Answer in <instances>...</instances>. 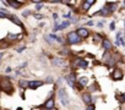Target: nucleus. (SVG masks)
Listing matches in <instances>:
<instances>
[{"label":"nucleus","instance_id":"0eeeda50","mask_svg":"<svg viewBox=\"0 0 125 110\" xmlns=\"http://www.w3.org/2000/svg\"><path fill=\"white\" fill-rule=\"evenodd\" d=\"M54 106H55V103H54V98L53 97H50L45 103H44V108L47 109V110H52V109H54Z\"/></svg>","mask_w":125,"mask_h":110},{"label":"nucleus","instance_id":"473e14b6","mask_svg":"<svg viewBox=\"0 0 125 110\" xmlns=\"http://www.w3.org/2000/svg\"><path fill=\"white\" fill-rule=\"evenodd\" d=\"M52 110H55V109H52Z\"/></svg>","mask_w":125,"mask_h":110},{"label":"nucleus","instance_id":"c756f323","mask_svg":"<svg viewBox=\"0 0 125 110\" xmlns=\"http://www.w3.org/2000/svg\"><path fill=\"white\" fill-rule=\"evenodd\" d=\"M41 9H42V4H39V5H38V6L36 8V10H38V11H39Z\"/></svg>","mask_w":125,"mask_h":110},{"label":"nucleus","instance_id":"4be33fe9","mask_svg":"<svg viewBox=\"0 0 125 110\" xmlns=\"http://www.w3.org/2000/svg\"><path fill=\"white\" fill-rule=\"evenodd\" d=\"M86 3H87L88 5H93L96 1H94V0H86Z\"/></svg>","mask_w":125,"mask_h":110},{"label":"nucleus","instance_id":"f257e3e1","mask_svg":"<svg viewBox=\"0 0 125 110\" xmlns=\"http://www.w3.org/2000/svg\"><path fill=\"white\" fill-rule=\"evenodd\" d=\"M58 97H59V100H60V103H61L62 105H64V106H69L70 99H69V95H68V92H66L65 88H62V87L59 88V91H58Z\"/></svg>","mask_w":125,"mask_h":110},{"label":"nucleus","instance_id":"1a4fd4ad","mask_svg":"<svg viewBox=\"0 0 125 110\" xmlns=\"http://www.w3.org/2000/svg\"><path fill=\"white\" fill-rule=\"evenodd\" d=\"M76 33H77V36H79L80 38H86V37H88V31H87L85 27L79 28V29L76 31Z\"/></svg>","mask_w":125,"mask_h":110},{"label":"nucleus","instance_id":"ddd939ff","mask_svg":"<svg viewBox=\"0 0 125 110\" xmlns=\"http://www.w3.org/2000/svg\"><path fill=\"white\" fill-rule=\"evenodd\" d=\"M82 100H83V103L85 104H87V105H90V104H92V98H91V95L90 94H83L82 95Z\"/></svg>","mask_w":125,"mask_h":110},{"label":"nucleus","instance_id":"6e6552de","mask_svg":"<svg viewBox=\"0 0 125 110\" xmlns=\"http://www.w3.org/2000/svg\"><path fill=\"white\" fill-rule=\"evenodd\" d=\"M43 83H44L43 81H31V82H28V88H31V89H36V88L43 86Z\"/></svg>","mask_w":125,"mask_h":110},{"label":"nucleus","instance_id":"9d476101","mask_svg":"<svg viewBox=\"0 0 125 110\" xmlns=\"http://www.w3.org/2000/svg\"><path fill=\"white\" fill-rule=\"evenodd\" d=\"M113 78L114 80H121L123 78V71L119 69H115L114 73H113Z\"/></svg>","mask_w":125,"mask_h":110},{"label":"nucleus","instance_id":"a878e982","mask_svg":"<svg viewBox=\"0 0 125 110\" xmlns=\"http://www.w3.org/2000/svg\"><path fill=\"white\" fill-rule=\"evenodd\" d=\"M53 17H54V20H55V21H58V18H59V15H58V14H53Z\"/></svg>","mask_w":125,"mask_h":110},{"label":"nucleus","instance_id":"cd10ccee","mask_svg":"<svg viewBox=\"0 0 125 110\" xmlns=\"http://www.w3.org/2000/svg\"><path fill=\"white\" fill-rule=\"evenodd\" d=\"M30 14H31L30 11H23V16H25V17H26V16H28Z\"/></svg>","mask_w":125,"mask_h":110},{"label":"nucleus","instance_id":"a211bd4d","mask_svg":"<svg viewBox=\"0 0 125 110\" xmlns=\"http://www.w3.org/2000/svg\"><path fill=\"white\" fill-rule=\"evenodd\" d=\"M103 59H104V61H108V60L110 59V54H109L108 51H105V53H104V55H103Z\"/></svg>","mask_w":125,"mask_h":110},{"label":"nucleus","instance_id":"423d86ee","mask_svg":"<svg viewBox=\"0 0 125 110\" xmlns=\"http://www.w3.org/2000/svg\"><path fill=\"white\" fill-rule=\"evenodd\" d=\"M75 66H76V67H80V69H86V67L88 66V64H87L86 60H83L82 58H80V59H77V60L75 61Z\"/></svg>","mask_w":125,"mask_h":110},{"label":"nucleus","instance_id":"bb28decb","mask_svg":"<svg viewBox=\"0 0 125 110\" xmlns=\"http://www.w3.org/2000/svg\"><path fill=\"white\" fill-rule=\"evenodd\" d=\"M47 82H48V83H52V82H53V78H52V76H49V77H48Z\"/></svg>","mask_w":125,"mask_h":110},{"label":"nucleus","instance_id":"dca6fc26","mask_svg":"<svg viewBox=\"0 0 125 110\" xmlns=\"http://www.w3.org/2000/svg\"><path fill=\"white\" fill-rule=\"evenodd\" d=\"M19 84H20L21 88H27V87H28V82L25 81V80H21V81L19 82Z\"/></svg>","mask_w":125,"mask_h":110},{"label":"nucleus","instance_id":"c85d7f7f","mask_svg":"<svg viewBox=\"0 0 125 110\" xmlns=\"http://www.w3.org/2000/svg\"><path fill=\"white\" fill-rule=\"evenodd\" d=\"M121 101H124V103H125V93H124V94H121Z\"/></svg>","mask_w":125,"mask_h":110},{"label":"nucleus","instance_id":"aec40b11","mask_svg":"<svg viewBox=\"0 0 125 110\" xmlns=\"http://www.w3.org/2000/svg\"><path fill=\"white\" fill-rule=\"evenodd\" d=\"M86 110H94V104H90V105L86 108Z\"/></svg>","mask_w":125,"mask_h":110},{"label":"nucleus","instance_id":"6ab92c4d","mask_svg":"<svg viewBox=\"0 0 125 110\" xmlns=\"http://www.w3.org/2000/svg\"><path fill=\"white\" fill-rule=\"evenodd\" d=\"M45 42H48L49 44H53V40L50 39V37H49V36H45Z\"/></svg>","mask_w":125,"mask_h":110},{"label":"nucleus","instance_id":"f8f14e48","mask_svg":"<svg viewBox=\"0 0 125 110\" xmlns=\"http://www.w3.org/2000/svg\"><path fill=\"white\" fill-rule=\"evenodd\" d=\"M102 44H103V48H104L107 51L112 49V43H110V40H109V39H103Z\"/></svg>","mask_w":125,"mask_h":110},{"label":"nucleus","instance_id":"5701e85b","mask_svg":"<svg viewBox=\"0 0 125 110\" xmlns=\"http://www.w3.org/2000/svg\"><path fill=\"white\" fill-rule=\"evenodd\" d=\"M34 17H36L37 20H42V18H43V16H42V15H39V14H36V15H34Z\"/></svg>","mask_w":125,"mask_h":110},{"label":"nucleus","instance_id":"7ed1b4c3","mask_svg":"<svg viewBox=\"0 0 125 110\" xmlns=\"http://www.w3.org/2000/svg\"><path fill=\"white\" fill-rule=\"evenodd\" d=\"M66 38H68V42H69L70 44H77V43L81 42V38H80V37L77 36V33L74 32V31H73V32H69Z\"/></svg>","mask_w":125,"mask_h":110},{"label":"nucleus","instance_id":"7c9ffc66","mask_svg":"<svg viewBox=\"0 0 125 110\" xmlns=\"http://www.w3.org/2000/svg\"><path fill=\"white\" fill-rule=\"evenodd\" d=\"M5 72H11V67H8V69L5 70Z\"/></svg>","mask_w":125,"mask_h":110},{"label":"nucleus","instance_id":"9b49d317","mask_svg":"<svg viewBox=\"0 0 125 110\" xmlns=\"http://www.w3.org/2000/svg\"><path fill=\"white\" fill-rule=\"evenodd\" d=\"M9 17H10V21H12V22H14L15 25H19L20 27H23L22 22H21V21H20V20H19V18H17V17H16L15 15H10Z\"/></svg>","mask_w":125,"mask_h":110},{"label":"nucleus","instance_id":"412c9836","mask_svg":"<svg viewBox=\"0 0 125 110\" xmlns=\"http://www.w3.org/2000/svg\"><path fill=\"white\" fill-rule=\"evenodd\" d=\"M8 16H9L8 14H4V12L0 11V18H5V17H8Z\"/></svg>","mask_w":125,"mask_h":110},{"label":"nucleus","instance_id":"f03ea898","mask_svg":"<svg viewBox=\"0 0 125 110\" xmlns=\"http://www.w3.org/2000/svg\"><path fill=\"white\" fill-rule=\"evenodd\" d=\"M0 89H1L3 92H5V93H8V94H11L14 92L12 84H11V82L8 78H3L1 80V82H0Z\"/></svg>","mask_w":125,"mask_h":110},{"label":"nucleus","instance_id":"20e7f679","mask_svg":"<svg viewBox=\"0 0 125 110\" xmlns=\"http://www.w3.org/2000/svg\"><path fill=\"white\" fill-rule=\"evenodd\" d=\"M65 80H66V82L69 83V86H70L71 88H75V86H76V76H75L74 73L68 75V76L65 77Z\"/></svg>","mask_w":125,"mask_h":110},{"label":"nucleus","instance_id":"39448f33","mask_svg":"<svg viewBox=\"0 0 125 110\" xmlns=\"http://www.w3.org/2000/svg\"><path fill=\"white\" fill-rule=\"evenodd\" d=\"M52 64L56 67H62V66H65V61L62 60L61 58H54L52 60Z\"/></svg>","mask_w":125,"mask_h":110},{"label":"nucleus","instance_id":"b1692460","mask_svg":"<svg viewBox=\"0 0 125 110\" xmlns=\"http://www.w3.org/2000/svg\"><path fill=\"white\" fill-rule=\"evenodd\" d=\"M114 27H115V22H114V21H113V22H112V23H110V31H114V29H115V28H114Z\"/></svg>","mask_w":125,"mask_h":110},{"label":"nucleus","instance_id":"f3484780","mask_svg":"<svg viewBox=\"0 0 125 110\" xmlns=\"http://www.w3.org/2000/svg\"><path fill=\"white\" fill-rule=\"evenodd\" d=\"M8 38H9V39L15 40V39H17V38H19V34H12V33H9V34H8Z\"/></svg>","mask_w":125,"mask_h":110},{"label":"nucleus","instance_id":"393cba45","mask_svg":"<svg viewBox=\"0 0 125 110\" xmlns=\"http://www.w3.org/2000/svg\"><path fill=\"white\" fill-rule=\"evenodd\" d=\"M25 49H26V46H21V48H19V49H17V53H21V51H23Z\"/></svg>","mask_w":125,"mask_h":110},{"label":"nucleus","instance_id":"2f4dec72","mask_svg":"<svg viewBox=\"0 0 125 110\" xmlns=\"http://www.w3.org/2000/svg\"><path fill=\"white\" fill-rule=\"evenodd\" d=\"M3 55H4L3 53H0V59H1V58H3Z\"/></svg>","mask_w":125,"mask_h":110},{"label":"nucleus","instance_id":"4468645a","mask_svg":"<svg viewBox=\"0 0 125 110\" xmlns=\"http://www.w3.org/2000/svg\"><path fill=\"white\" fill-rule=\"evenodd\" d=\"M8 4L11 5L12 8H15V9H19V8L22 5V3H20V1H15V0H10V1H8Z\"/></svg>","mask_w":125,"mask_h":110},{"label":"nucleus","instance_id":"2eb2a0df","mask_svg":"<svg viewBox=\"0 0 125 110\" xmlns=\"http://www.w3.org/2000/svg\"><path fill=\"white\" fill-rule=\"evenodd\" d=\"M87 82H88V80H87V77H81L80 80H79V84L83 88L86 84H87Z\"/></svg>","mask_w":125,"mask_h":110}]
</instances>
